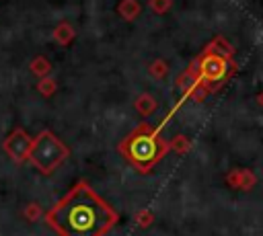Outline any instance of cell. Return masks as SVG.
Here are the masks:
<instances>
[{
  "label": "cell",
  "instance_id": "cell-1",
  "mask_svg": "<svg viewBox=\"0 0 263 236\" xmlns=\"http://www.w3.org/2000/svg\"><path fill=\"white\" fill-rule=\"evenodd\" d=\"M47 222L62 236H103L115 213L92 189L78 185L47 213Z\"/></svg>",
  "mask_w": 263,
  "mask_h": 236
},
{
  "label": "cell",
  "instance_id": "cell-6",
  "mask_svg": "<svg viewBox=\"0 0 263 236\" xmlns=\"http://www.w3.org/2000/svg\"><path fill=\"white\" fill-rule=\"evenodd\" d=\"M37 90L41 92V94H45V96H49V94H53V90H55V82L51 80V78H39V82H37Z\"/></svg>",
  "mask_w": 263,
  "mask_h": 236
},
{
  "label": "cell",
  "instance_id": "cell-2",
  "mask_svg": "<svg viewBox=\"0 0 263 236\" xmlns=\"http://www.w3.org/2000/svg\"><path fill=\"white\" fill-rule=\"evenodd\" d=\"M68 156V148L51 133V131H41L33 142H31V150H29V156L27 160H31V164L43 172V174H49L53 172L60 162Z\"/></svg>",
  "mask_w": 263,
  "mask_h": 236
},
{
  "label": "cell",
  "instance_id": "cell-5",
  "mask_svg": "<svg viewBox=\"0 0 263 236\" xmlns=\"http://www.w3.org/2000/svg\"><path fill=\"white\" fill-rule=\"evenodd\" d=\"M29 70L35 74V76H39V78H43V76H47V72H49V62L45 60V57H33L31 60V64H29Z\"/></svg>",
  "mask_w": 263,
  "mask_h": 236
},
{
  "label": "cell",
  "instance_id": "cell-8",
  "mask_svg": "<svg viewBox=\"0 0 263 236\" xmlns=\"http://www.w3.org/2000/svg\"><path fill=\"white\" fill-rule=\"evenodd\" d=\"M53 35H55V39H58L60 43H68V41L72 39V31H70V29H68L66 25H62V27H58Z\"/></svg>",
  "mask_w": 263,
  "mask_h": 236
},
{
  "label": "cell",
  "instance_id": "cell-3",
  "mask_svg": "<svg viewBox=\"0 0 263 236\" xmlns=\"http://www.w3.org/2000/svg\"><path fill=\"white\" fill-rule=\"evenodd\" d=\"M127 154L136 164L146 166L158 158L160 144L154 140V135H136L127 146Z\"/></svg>",
  "mask_w": 263,
  "mask_h": 236
},
{
  "label": "cell",
  "instance_id": "cell-4",
  "mask_svg": "<svg viewBox=\"0 0 263 236\" xmlns=\"http://www.w3.org/2000/svg\"><path fill=\"white\" fill-rule=\"evenodd\" d=\"M31 137H29V133L25 131V129H21V127H14L10 133H8V137L2 142V148H4V152L14 160V162H25L27 160V156H29V150H31Z\"/></svg>",
  "mask_w": 263,
  "mask_h": 236
},
{
  "label": "cell",
  "instance_id": "cell-7",
  "mask_svg": "<svg viewBox=\"0 0 263 236\" xmlns=\"http://www.w3.org/2000/svg\"><path fill=\"white\" fill-rule=\"evenodd\" d=\"M23 215L29 220V222H37L41 218V207L37 203H29L25 209H23Z\"/></svg>",
  "mask_w": 263,
  "mask_h": 236
}]
</instances>
